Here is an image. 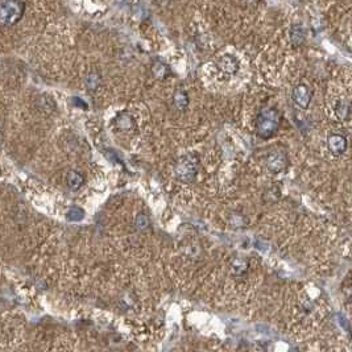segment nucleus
<instances>
[{"label":"nucleus","mask_w":352,"mask_h":352,"mask_svg":"<svg viewBox=\"0 0 352 352\" xmlns=\"http://www.w3.org/2000/svg\"><path fill=\"white\" fill-rule=\"evenodd\" d=\"M281 122V115L276 108H264L260 111L256 122V133L261 139H270L277 133Z\"/></svg>","instance_id":"obj_1"},{"label":"nucleus","mask_w":352,"mask_h":352,"mask_svg":"<svg viewBox=\"0 0 352 352\" xmlns=\"http://www.w3.org/2000/svg\"><path fill=\"white\" fill-rule=\"evenodd\" d=\"M25 11L21 0H0V25L13 27L23 19Z\"/></svg>","instance_id":"obj_2"},{"label":"nucleus","mask_w":352,"mask_h":352,"mask_svg":"<svg viewBox=\"0 0 352 352\" xmlns=\"http://www.w3.org/2000/svg\"><path fill=\"white\" fill-rule=\"evenodd\" d=\"M198 173V160L192 155L182 157L176 165L177 180L184 184H192Z\"/></svg>","instance_id":"obj_3"},{"label":"nucleus","mask_w":352,"mask_h":352,"mask_svg":"<svg viewBox=\"0 0 352 352\" xmlns=\"http://www.w3.org/2000/svg\"><path fill=\"white\" fill-rule=\"evenodd\" d=\"M289 166L287 152L273 151L266 156V168L272 173H283Z\"/></svg>","instance_id":"obj_4"},{"label":"nucleus","mask_w":352,"mask_h":352,"mask_svg":"<svg viewBox=\"0 0 352 352\" xmlns=\"http://www.w3.org/2000/svg\"><path fill=\"white\" fill-rule=\"evenodd\" d=\"M293 102L297 104L298 107L306 110L309 104H310L311 100V91L310 89L306 86V85H297V86L293 89Z\"/></svg>","instance_id":"obj_5"},{"label":"nucleus","mask_w":352,"mask_h":352,"mask_svg":"<svg viewBox=\"0 0 352 352\" xmlns=\"http://www.w3.org/2000/svg\"><path fill=\"white\" fill-rule=\"evenodd\" d=\"M327 145L332 155L340 156L343 155L346 149H347V139L343 135L334 133V135L328 136Z\"/></svg>","instance_id":"obj_6"},{"label":"nucleus","mask_w":352,"mask_h":352,"mask_svg":"<svg viewBox=\"0 0 352 352\" xmlns=\"http://www.w3.org/2000/svg\"><path fill=\"white\" fill-rule=\"evenodd\" d=\"M218 66H219V69H221L223 73L231 74V75L238 73L239 70L238 60L233 57V56H231V54L222 56L221 60L218 61Z\"/></svg>","instance_id":"obj_7"},{"label":"nucleus","mask_w":352,"mask_h":352,"mask_svg":"<svg viewBox=\"0 0 352 352\" xmlns=\"http://www.w3.org/2000/svg\"><path fill=\"white\" fill-rule=\"evenodd\" d=\"M116 127L118 129L123 132H131L136 128L135 119L132 118L131 114L128 112H122V114L116 118Z\"/></svg>","instance_id":"obj_8"},{"label":"nucleus","mask_w":352,"mask_h":352,"mask_svg":"<svg viewBox=\"0 0 352 352\" xmlns=\"http://www.w3.org/2000/svg\"><path fill=\"white\" fill-rule=\"evenodd\" d=\"M173 103L178 111H185L189 106V95L184 89H177L173 95Z\"/></svg>","instance_id":"obj_9"},{"label":"nucleus","mask_w":352,"mask_h":352,"mask_svg":"<svg viewBox=\"0 0 352 352\" xmlns=\"http://www.w3.org/2000/svg\"><path fill=\"white\" fill-rule=\"evenodd\" d=\"M66 182H67V186H69L71 190H78V189L85 184V177H83L82 173L77 172V170H71V172L67 173Z\"/></svg>","instance_id":"obj_10"},{"label":"nucleus","mask_w":352,"mask_h":352,"mask_svg":"<svg viewBox=\"0 0 352 352\" xmlns=\"http://www.w3.org/2000/svg\"><path fill=\"white\" fill-rule=\"evenodd\" d=\"M305 37H306V34H305V29H303L302 25L294 24L293 27H291L290 40L291 42H293V45L294 46L302 45L303 42H305Z\"/></svg>","instance_id":"obj_11"},{"label":"nucleus","mask_w":352,"mask_h":352,"mask_svg":"<svg viewBox=\"0 0 352 352\" xmlns=\"http://www.w3.org/2000/svg\"><path fill=\"white\" fill-rule=\"evenodd\" d=\"M152 73L159 79H165L170 74V69L162 61H155V64L152 65Z\"/></svg>","instance_id":"obj_12"},{"label":"nucleus","mask_w":352,"mask_h":352,"mask_svg":"<svg viewBox=\"0 0 352 352\" xmlns=\"http://www.w3.org/2000/svg\"><path fill=\"white\" fill-rule=\"evenodd\" d=\"M100 83H102V78H100V74L99 73H90L87 75L86 86L89 90L95 91L96 89H99Z\"/></svg>","instance_id":"obj_13"},{"label":"nucleus","mask_w":352,"mask_h":352,"mask_svg":"<svg viewBox=\"0 0 352 352\" xmlns=\"http://www.w3.org/2000/svg\"><path fill=\"white\" fill-rule=\"evenodd\" d=\"M66 218H67L70 222H81L83 218H85V210L74 206V207H71V209L67 211Z\"/></svg>","instance_id":"obj_14"},{"label":"nucleus","mask_w":352,"mask_h":352,"mask_svg":"<svg viewBox=\"0 0 352 352\" xmlns=\"http://www.w3.org/2000/svg\"><path fill=\"white\" fill-rule=\"evenodd\" d=\"M136 228L140 229V231H144V229L149 228V218L145 215L144 213L139 214L137 217H136Z\"/></svg>","instance_id":"obj_15"},{"label":"nucleus","mask_w":352,"mask_h":352,"mask_svg":"<svg viewBox=\"0 0 352 352\" xmlns=\"http://www.w3.org/2000/svg\"><path fill=\"white\" fill-rule=\"evenodd\" d=\"M247 266H248V262L247 261H244V260H236L232 265L233 273L242 275V273H244V272L247 270Z\"/></svg>","instance_id":"obj_16"},{"label":"nucleus","mask_w":352,"mask_h":352,"mask_svg":"<svg viewBox=\"0 0 352 352\" xmlns=\"http://www.w3.org/2000/svg\"><path fill=\"white\" fill-rule=\"evenodd\" d=\"M348 114H350V107H348V104L346 103H342V104H339V106L336 107V115H338V118L339 119H346L348 116Z\"/></svg>","instance_id":"obj_17"},{"label":"nucleus","mask_w":352,"mask_h":352,"mask_svg":"<svg viewBox=\"0 0 352 352\" xmlns=\"http://www.w3.org/2000/svg\"><path fill=\"white\" fill-rule=\"evenodd\" d=\"M156 4L159 5V7H166V5L169 4V1L170 0H155Z\"/></svg>","instance_id":"obj_18"},{"label":"nucleus","mask_w":352,"mask_h":352,"mask_svg":"<svg viewBox=\"0 0 352 352\" xmlns=\"http://www.w3.org/2000/svg\"><path fill=\"white\" fill-rule=\"evenodd\" d=\"M248 1H252V3H255V4H256V3H258V0H248Z\"/></svg>","instance_id":"obj_19"},{"label":"nucleus","mask_w":352,"mask_h":352,"mask_svg":"<svg viewBox=\"0 0 352 352\" xmlns=\"http://www.w3.org/2000/svg\"><path fill=\"white\" fill-rule=\"evenodd\" d=\"M0 176H1V169H0Z\"/></svg>","instance_id":"obj_20"}]
</instances>
